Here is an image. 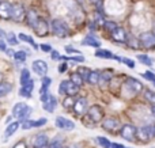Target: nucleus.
Here are the masks:
<instances>
[{
    "label": "nucleus",
    "mask_w": 155,
    "mask_h": 148,
    "mask_svg": "<svg viewBox=\"0 0 155 148\" xmlns=\"http://www.w3.org/2000/svg\"><path fill=\"white\" fill-rule=\"evenodd\" d=\"M26 21H27V24L34 30L35 34H37L38 37H46V35H48V33H49L48 22H46L44 18H41L40 14H38L35 10H33V8L27 10Z\"/></svg>",
    "instance_id": "nucleus-1"
},
{
    "label": "nucleus",
    "mask_w": 155,
    "mask_h": 148,
    "mask_svg": "<svg viewBox=\"0 0 155 148\" xmlns=\"http://www.w3.org/2000/svg\"><path fill=\"white\" fill-rule=\"evenodd\" d=\"M31 114V108L27 106L25 102H18L12 108V116L19 120V122H25L29 120V116Z\"/></svg>",
    "instance_id": "nucleus-2"
},
{
    "label": "nucleus",
    "mask_w": 155,
    "mask_h": 148,
    "mask_svg": "<svg viewBox=\"0 0 155 148\" xmlns=\"http://www.w3.org/2000/svg\"><path fill=\"white\" fill-rule=\"evenodd\" d=\"M51 30L56 37L59 38H65L70 34V27L65 22L60 21V19H53L51 23Z\"/></svg>",
    "instance_id": "nucleus-3"
},
{
    "label": "nucleus",
    "mask_w": 155,
    "mask_h": 148,
    "mask_svg": "<svg viewBox=\"0 0 155 148\" xmlns=\"http://www.w3.org/2000/svg\"><path fill=\"white\" fill-rule=\"evenodd\" d=\"M79 86H76L74 82L71 80H63L60 83V87H59V92L60 94H64L67 97H75V95L79 92Z\"/></svg>",
    "instance_id": "nucleus-4"
},
{
    "label": "nucleus",
    "mask_w": 155,
    "mask_h": 148,
    "mask_svg": "<svg viewBox=\"0 0 155 148\" xmlns=\"http://www.w3.org/2000/svg\"><path fill=\"white\" fill-rule=\"evenodd\" d=\"M86 117L90 120L93 124H98L104 120V109L99 105H93L88 108L87 113H86Z\"/></svg>",
    "instance_id": "nucleus-5"
},
{
    "label": "nucleus",
    "mask_w": 155,
    "mask_h": 148,
    "mask_svg": "<svg viewBox=\"0 0 155 148\" xmlns=\"http://www.w3.org/2000/svg\"><path fill=\"white\" fill-rule=\"evenodd\" d=\"M120 135L124 140H128V141H135L137 137V128L134 127L131 124H125L121 127L120 129Z\"/></svg>",
    "instance_id": "nucleus-6"
},
{
    "label": "nucleus",
    "mask_w": 155,
    "mask_h": 148,
    "mask_svg": "<svg viewBox=\"0 0 155 148\" xmlns=\"http://www.w3.org/2000/svg\"><path fill=\"white\" fill-rule=\"evenodd\" d=\"M139 41H140V43H142V46L144 49H148V50L155 49V33L154 31L142 33L140 37H139Z\"/></svg>",
    "instance_id": "nucleus-7"
},
{
    "label": "nucleus",
    "mask_w": 155,
    "mask_h": 148,
    "mask_svg": "<svg viewBox=\"0 0 155 148\" xmlns=\"http://www.w3.org/2000/svg\"><path fill=\"white\" fill-rule=\"evenodd\" d=\"M155 137V124L144 125L140 129H137V139L142 141H148L150 139Z\"/></svg>",
    "instance_id": "nucleus-8"
},
{
    "label": "nucleus",
    "mask_w": 155,
    "mask_h": 148,
    "mask_svg": "<svg viewBox=\"0 0 155 148\" xmlns=\"http://www.w3.org/2000/svg\"><path fill=\"white\" fill-rule=\"evenodd\" d=\"M125 90L131 95H136V94H139V92L143 90V84L140 83L137 79L128 78V79H127V82H125Z\"/></svg>",
    "instance_id": "nucleus-9"
},
{
    "label": "nucleus",
    "mask_w": 155,
    "mask_h": 148,
    "mask_svg": "<svg viewBox=\"0 0 155 148\" xmlns=\"http://www.w3.org/2000/svg\"><path fill=\"white\" fill-rule=\"evenodd\" d=\"M26 14L27 11L25 10V7L21 4V3H15L12 8V21L19 23V22L25 21L26 19Z\"/></svg>",
    "instance_id": "nucleus-10"
},
{
    "label": "nucleus",
    "mask_w": 155,
    "mask_h": 148,
    "mask_svg": "<svg viewBox=\"0 0 155 148\" xmlns=\"http://www.w3.org/2000/svg\"><path fill=\"white\" fill-rule=\"evenodd\" d=\"M12 8L14 4L10 2H0V19H12Z\"/></svg>",
    "instance_id": "nucleus-11"
},
{
    "label": "nucleus",
    "mask_w": 155,
    "mask_h": 148,
    "mask_svg": "<svg viewBox=\"0 0 155 148\" xmlns=\"http://www.w3.org/2000/svg\"><path fill=\"white\" fill-rule=\"evenodd\" d=\"M74 111L79 116H83V114L87 113L88 110V105H87V99L84 97H79L75 99V103H74Z\"/></svg>",
    "instance_id": "nucleus-12"
},
{
    "label": "nucleus",
    "mask_w": 155,
    "mask_h": 148,
    "mask_svg": "<svg viewBox=\"0 0 155 148\" xmlns=\"http://www.w3.org/2000/svg\"><path fill=\"white\" fill-rule=\"evenodd\" d=\"M31 68L38 76H41V78L46 76V73H48V64H46L44 60H34L31 64Z\"/></svg>",
    "instance_id": "nucleus-13"
},
{
    "label": "nucleus",
    "mask_w": 155,
    "mask_h": 148,
    "mask_svg": "<svg viewBox=\"0 0 155 148\" xmlns=\"http://www.w3.org/2000/svg\"><path fill=\"white\" fill-rule=\"evenodd\" d=\"M110 35H112L113 41H116V42H118V43H125L127 41H128V34H127V31L123 27H117L116 30H113V31L110 33Z\"/></svg>",
    "instance_id": "nucleus-14"
},
{
    "label": "nucleus",
    "mask_w": 155,
    "mask_h": 148,
    "mask_svg": "<svg viewBox=\"0 0 155 148\" xmlns=\"http://www.w3.org/2000/svg\"><path fill=\"white\" fill-rule=\"evenodd\" d=\"M102 128L105 130H110V132H114L116 129L120 128V121L114 117H109V118H105L102 121Z\"/></svg>",
    "instance_id": "nucleus-15"
},
{
    "label": "nucleus",
    "mask_w": 155,
    "mask_h": 148,
    "mask_svg": "<svg viewBox=\"0 0 155 148\" xmlns=\"http://www.w3.org/2000/svg\"><path fill=\"white\" fill-rule=\"evenodd\" d=\"M54 124H56V127L59 129H63V130H72L75 128V124L71 120L65 118V117H57Z\"/></svg>",
    "instance_id": "nucleus-16"
},
{
    "label": "nucleus",
    "mask_w": 155,
    "mask_h": 148,
    "mask_svg": "<svg viewBox=\"0 0 155 148\" xmlns=\"http://www.w3.org/2000/svg\"><path fill=\"white\" fill-rule=\"evenodd\" d=\"M48 137L44 133H38L33 137V148H48Z\"/></svg>",
    "instance_id": "nucleus-17"
},
{
    "label": "nucleus",
    "mask_w": 155,
    "mask_h": 148,
    "mask_svg": "<svg viewBox=\"0 0 155 148\" xmlns=\"http://www.w3.org/2000/svg\"><path fill=\"white\" fill-rule=\"evenodd\" d=\"M33 90H34V80H33V79H30L27 83H25L23 86L21 87L19 94H21L23 98H30V97H31Z\"/></svg>",
    "instance_id": "nucleus-18"
},
{
    "label": "nucleus",
    "mask_w": 155,
    "mask_h": 148,
    "mask_svg": "<svg viewBox=\"0 0 155 148\" xmlns=\"http://www.w3.org/2000/svg\"><path fill=\"white\" fill-rule=\"evenodd\" d=\"M113 78V75H112V72L110 71H104V72H101V76H99V86L104 88V87H106L107 84H109V82H110V79Z\"/></svg>",
    "instance_id": "nucleus-19"
},
{
    "label": "nucleus",
    "mask_w": 155,
    "mask_h": 148,
    "mask_svg": "<svg viewBox=\"0 0 155 148\" xmlns=\"http://www.w3.org/2000/svg\"><path fill=\"white\" fill-rule=\"evenodd\" d=\"M83 45H87V46H91V48H97L99 49L101 48V42H99L97 38H94L93 35H87V37L83 38Z\"/></svg>",
    "instance_id": "nucleus-20"
},
{
    "label": "nucleus",
    "mask_w": 155,
    "mask_h": 148,
    "mask_svg": "<svg viewBox=\"0 0 155 148\" xmlns=\"http://www.w3.org/2000/svg\"><path fill=\"white\" fill-rule=\"evenodd\" d=\"M56 105H57V99L53 95H51V98L44 103V110L48 111V113H53L54 109H56Z\"/></svg>",
    "instance_id": "nucleus-21"
},
{
    "label": "nucleus",
    "mask_w": 155,
    "mask_h": 148,
    "mask_svg": "<svg viewBox=\"0 0 155 148\" xmlns=\"http://www.w3.org/2000/svg\"><path fill=\"white\" fill-rule=\"evenodd\" d=\"M94 54H95L97 57H99V59H114L116 57L114 54L110 50H107V49H97Z\"/></svg>",
    "instance_id": "nucleus-22"
},
{
    "label": "nucleus",
    "mask_w": 155,
    "mask_h": 148,
    "mask_svg": "<svg viewBox=\"0 0 155 148\" xmlns=\"http://www.w3.org/2000/svg\"><path fill=\"white\" fill-rule=\"evenodd\" d=\"M18 128H19V122H12V124L8 125L7 129H5V132H4V140L7 137H10V136H12L14 133L18 130Z\"/></svg>",
    "instance_id": "nucleus-23"
},
{
    "label": "nucleus",
    "mask_w": 155,
    "mask_h": 148,
    "mask_svg": "<svg viewBox=\"0 0 155 148\" xmlns=\"http://www.w3.org/2000/svg\"><path fill=\"white\" fill-rule=\"evenodd\" d=\"M49 98H51V94H49V87L48 86H41V90H40V99H41V102L45 103Z\"/></svg>",
    "instance_id": "nucleus-24"
},
{
    "label": "nucleus",
    "mask_w": 155,
    "mask_h": 148,
    "mask_svg": "<svg viewBox=\"0 0 155 148\" xmlns=\"http://www.w3.org/2000/svg\"><path fill=\"white\" fill-rule=\"evenodd\" d=\"M99 76H101V72H99V71H91L87 82L90 84H93V86H95V84L99 83Z\"/></svg>",
    "instance_id": "nucleus-25"
},
{
    "label": "nucleus",
    "mask_w": 155,
    "mask_h": 148,
    "mask_svg": "<svg viewBox=\"0 0 155 148\" xmlns=\"http://www.w3.org/2000/svg\"><path fill=\"white\" fill-rule=\"evenodd\" d=\"M137 60H139L142 64L147 65V67H151V65H154V60L151 59L150 56H147V54H137Z\"/></svg>",
    "instance_id": "nucleus-26"
},
{
    "label": "nucleus",
    "mask_w": 155,
    "mask_h": 148,
    "mask_svg": "<svg viewBox=\"0 0 155 148\" xmlns=\"http://www.w3.org/2000/svg\"><path fill=\"white\" fill-rule=\"evenodd\" d=\"M11 91H12V86L10 83H0V98L5 97Z\"/></svg>",
    "instance_id": "nucleus-27"
},
{
    "label": "nucleus",
    "mask_w": 155,
    "mask_h": 148,
    "mask_svg": "<svg viewBox=\"0 0 155 148\" xmlns=\"http://www.w3.org/2000/svg\"><path fill=\"white\" fill-rule=\"evenodd\" d=\"M18 38H19V41H23V42L30 43V45H31L34 49H38V45L34 42V40H33L31 37H29V35H26V34H19Z\"/></svg>",
    "instance_id": "nucleus-28"
},
{
    "label": "nucleus",
    "mask_w": 155,
    "mask_h": 148,
    "mask_svg": "<svg viewBox=\"0 0 155 148\" xmlns=\"http://www.w3.org/2000/svg\"><path fill=\"white\" fill-rule=\"evenodd\" d=\"M127 43H128V46L132 48V49H139L140 46H142L140 41L136 40L135 37H131V35H128V41H127Z\"/></svg>",
    "instance_id": "nucleus-29"
},
{
    "label": "nucleus",
    "mask_w": 155,
    "mask_h": 148,
    "mask_svg": "<svg viewBox=\"0 0 155 148\" xmlns=\"http://www.w3.org/2000/svg\"><path fill=\"white\" fill-rule=\"evenodd\" d=\"M78 73H79V75L83 78V80L87 82L88 80V76H90V73H91V71L88 69L87 67H79V68H78Z\"/></svg>",
    "instance_id": "nucleus-30"
},
{
    "label": "nucleus",
    "mask_w": 155,
    "mask_h": 148,
    "mask_svg": "<svg viewBox=\"0 0 155 148\" xmlns=\"http://www.w3.org/2000/svg\"><path fill=\"white\" fill-rule=\"evenodd\" d=\"M97 143L102 148H112V144H113V143H110L106 137H104V136H98V137H97Z\"/></svg>",
    "instance_id": "nucleus-31"
},
{
    "label": "nucleus",
    "mask_w": 155,
    "mask_h": 148,
    "mask_svg": "<svg viewBox=\"0 0 155 148\" xmlns=\"http://www.w3.org/2000/svg\"><path fill=\"white\" fill-rule=\"evenodd\" d=\"M71 82H74V83L76 84V86H83V83H84V80H83V78L79 75L78 72H72V75H71Z\"/></svg>",
    "instance_id": "nucleus-32"
},
{
    "label": "nucleus",
    "mask_w": 155,
    "mask_h": 148,
    "mask_svg": "<svg viewBox=\"0 0 155 148\" xmlns=\"http://www.w3.org/2000/svg\"><path fill=\"white\" fill-rule=\"evenodd\" d=\"M30 71L29 69H22V72H21V86H23L25 83H27V82L30 80Z\"/></svg>",
    "instance_id": "nucleus-33"
},
{
    "label": "nucleus",
    "mask_w": 155,
    "mask_h": 148,
    "mask_svg": "<svg viewBox=\"0 0 155 148\" xmlns=\"http://www.w3.org/2000/svg\"><path fill=\"white\" fill-rule=\"evenodd\" d=\"M26 57H27V53L25 50H18V52H15V54H14V59L19 63H23L25 60H26Z\"/></svg>",
    "instance_id": "nucleus-34"
},
{
    "label": "nucleus",
    "mask_w": 155,
    "mask_h": 148,
    "mask_svg": "<svg viewBox=\"0 0 155 148\" xmlns=\"http://www.w3.org/2000/svg\"><path fill=\"white\" fill-rule=\"evenodd\" d=\"M5 38H7V42L10 43V45H18L19 43V38L16 37L15 34H12V33H8V34L5 35Z\"/></svg>",
    "instance_id": "nucleus-35"
},
{
    "label": "nucleus",
    "mask_w": 155,
    "mask_h": 148,
    "mask_svg": "<svg viewBox=\"0 0 155 148\" xmlns=\"http://www.w3.org/2000/svg\"><path fill=\"white\" fill-rule=\"evenodd\" d=\"M104 27L106 29V31L112 33L113 30H116L118 26H117V23H114V22H112V21H105L104 22Z\"/></svg>",
    "instance_id": "nucleus-36"
},
{
    "label": "nucleus",
    "mask_w": 155,
    "mask_h": 148,
    "mask_svg": "<svg viewBox=\"0 0 155 148\" xmlns=\"http://www.w3.org/2000/svg\"><path fill=\"white\" fill-rule=\"evenodd\" d=\"M144 98L150 103L155 105V92L154 91H151V90H146V91H144Z\"/></svg>",
    "instance_id": "nucleus-37"
},
{
    "label": "nucleus",
    "mask_w": 155,
    "mask_h": 148,
    "mask_svg": "<svg viewBox=\"0 0 155 148\" xmlns=\"http://www.w3.org/2000/svg\"><path fill=\"white\" fill-rule=\"evenodd\" d=\"M48 148H64L63 147V140L60 137H56L54 140H52V143L49 144Z\"/></svg>",
    "instance_id": "nucleus-38"
},
{
    "label": "nucleus",
    "mask_w": 155,
    "mask_h": 148,
    "mask_svg": "<svg viewBox=\"0 0 155 148\" xmlns=\"http://www.w3.org/2000/svg\"><path fill=\"white\" fill-rule=\"evenodd\" d=\"M74 103H75L74 97H65V99L63 101V106L64 108H74Z\"/></svg>",
    "instance_id": "nucleus-39"
},
{
    "label": "nucleus",
    "mask_w": 155,
    "mask_h": 148,
    "mask_svg": "<svg viewBox=\"0 0 155 148\" xmlns=\"http://www.w3.org/2000/svg\"><path fill=\"white\" fill-rule=\"evenodd\" d=\"M31 128H34V121L33 120H27V121L22 122V129L27 130V129H31Z\"/></svg>",
    "instance_id": "nucleus-40"
},
{
    "label": "nucleus",
    "mask_w": 155,
    "mask_h": 148,
    "mask_svg": "<svg viewBox=\"0 0 155 148\" xmlns=\"http://www.w3.org/2000/svg\"><path fill=\"white\" fill-rule=\"evenodd\" d=\"M142 76L144 79H147V80H150V82H153V83H155V73L150 72V71H146L144 73H142Z\"/></svg>",
    "instance_id": "nucleus-41"
},
{
    "label": "nucleus",
    "mask_w": 155,
    "mask_h": 148,
    "mask_svg": "<svg viewBox=\"0 0 155 148\" xmlns=\"http://www.w3.org/2000/svg\"><path fill=\"white\" fill-rule=\"evenodd\" d=\"M65 52L74 54V56H80V54H82V52L78 50V49H75V48H72V46H65Z\"/></svg>",
    "instance_id": "nucleus-42"
},
{
    "label": "nucleus",
    "mask_w": 155,
    "mask_h": 148,
    "mask_svg": "<svg viewBox=\"0 0 155 148\" xmlns=\"http://www.w3.org/2000/svg\"><path fill=\"white\" fill-rule=\"evenodd\" d=\"M121 63H124V64H125L127 67H129V68H135V61L134 60H131V59L123 57V59H121Z\"/></svg>",
    "instance_id": "nucleus-43"
},
{
    "label": "nucleus",
    "mask_w": 155,
    "mask_h": 148,
    "mask_svg": "<svg viewBox=\"0 0 155 148\" xmlns=\"http://www.w3.org/2000/svg\"><path fill=\"white\" fill-rule=\"evenodd\" d=\"M63 60H72V61H76V63H83L84 59L82 56H71V57H63Z\"/></svg>",
    "instance_id": "nucleus-44"
},
{
    "label": "nucleus",
    "mask_w": 155,
    "mask_h": 148,
    "mask_svg": "<svg viewBox=\"0 0 155 148\" xmlns=\"http://www.w3.org/2000/svg\"><path fill=\"white\" fill-rule=\"evenodd\" d=\"M51 57H52L53 60H63V56H61V54H60L57 50H52V52H51Z\"/></svg>",
    "instance_id": "nucleus-45"
},
{
    "label": "nucleus",
    "mask_w": 155,
    "mask_h": 148,
    "mask_svg": "<svg viewBox=\"0 0 155 148\" xmlns=\"http://www.w3.org/2000/svg\"><path fill=\"white\" fill-rule=\"evenodd\" d=\"M46 118H40V120H37V121H34V128H40V127H42V125H45L46 124Z\"/></svg>",
    "instance_id": "nucleus-46"
},
{
    "label": "nucleus",
    "mask_w": 155,
    "mask_h": 148,
    "mask_svg": "<svg viewBox=\"0 0 155 148\" xmlns=\"http://www.w3.org/2000/svg\"><path fill=\"white\" fill-rule=\"evenodd\" d=\"M67 68H68V64H67V63H64V61H63L61 64L59 65V72H60V73L65 72V71H67Z\"/></svg>",
    "instance_id": "nucleus-47"
},
{
    "label": "nucleus",
    "mask_w": 155,
    "mask_h": 148,
    "mask_svg": "<svg viewBox=\"0 0 155 148\" xmlns=\"http://www.w3.org/2000/svg\"><path fill=\"white\" fill-rule=\"evenodd\" d=\"M0 50H2V52L7 50V42H5L3 38H0Z\"/></svg>",
    "instance_id": "nucleus-48"
},
{
    "label": "nucleus",
    "mask_w": 155,
    "mask_h": 148,
    "mask_svg": "<svg viewBox=\"0 0 155 148\" xmlns=\"http://www.w3.org/2000/svg\"><path fill=\"white\" fill-rule=\"evenodd\" d=\"M14 148H27V144H26V141L21 140V141H18V143L14 146Z\"/></svg>",
    "instance_id": "nucleus-49"
},
{
    "label": "nucleus",
    "mask_w": 155,
    "mask_h": 148,
    "mask_svg": "<svg viewBox=\"0 0 155 148\" xmlns=\"http://www.w3.org/2000/svg\"><path fill=\"white\" fill-rule=\"evenodd\" d=\"M40 48H41V50H44V52H48V53H51V52L53 50V49H52L49 45H41Z\"/></svg>",
    "instance_id": "nucleus-50"
},
{
    "label": "nucleus",
    "mask_w": 155,
    "mask_h": 148,
    "mask_svg": "<svg viewBox=\"0 0 155 148\" xmlns=\"http://www.w3.org/2000/svg\"><path fill=\"white\" fill-rule=\"evenodd\" d=\"M5 54H8V56H14V54H15V52H14L12 49H7V50H5Z\"/></svg>",
    "instance_id": "nucleus-51"
},
{
    "label": "nucleus",
    "mask_w": 155,
    "mask_h": 148,
    "mask_svg": "<svg viewBox=\"0 0 155 148\" xmlns=\"http://www.w3.org/2000/svg\"><path fill=\"white\" fill-rule=\"evenodd\" d=\"M112 148H127V147L121 146V144H117V143H113L112 144Z\"/></svg>",
    "instance_id": "nucleus-52"
},
{
    "label": "nucleus",
    "mask_w": 155,
    "mask_h": 148,
    "mask_svg": "<svg viewBox=\"0 0 155 148\" xmlns=\"http://www.w3.org/2000/svg\"><path fill=\"white\" fill-rule=\"evenodd\" d=\"M5 35H7V34H5V33H4V31H3V30H2V29H0V38H4V37H5Z\"/></svg>",
    "instance_id": "nucleus-53"
},
{
    "label": "nucleus",
    "mask_w": 155,
    "mask_h": 148,
    "mask_svg": "<svg viewBox=\"0 0 155 148\" xmlns=\"http://www.w3.org/2000/svg\"><path fill=\"white\" fill-rule=\"evenodd\" d=\"M91 3H94V4H99L101 3V0H90Z\"/></svg>",
    "instance_id": "nucleus-54"
},
{
    "label": "nucleus",
    "mask_w": 155,
    "mask_h": 148,
    "mask_svg": "<svg viewBox=\"0 0 155 148\" xmlns=\"http://www.w3.org/2000/svg\"><path fill=\"white\" fill-rule=\"evenodd\" d=\"M151 111H153V114L155 116V105H153V108H151Z\"/></svg>",
    "instance_id": "nucleus-55"
},
{
    "label": "nucleus",
    "mask_w": 155,
    "mask_h": 148,
    "mask_svg": "<svg viewBox=\"0 0 155 148\" xmlns=\"http://www.w3.org/2000/svg\"><path fill=\"white\" fill-rule=\"evenodd\" d=\"M154 33H155V24H154Z\"/></svg>",
    "instance_id": "nucleus-56"
},
{
    "label": "nucleus",
    "mask_w": 155,
    "mask_h": 148,
    "mask_svg": "<svg viewBox=\"0 0 155 148\" xmlns=\"http://www.w3.org/2000/svg\"><path fill=\"white\" fill-rule=\"evenodd\" d=\"M0 79H2V73H0Z\"/></svg>",
    "instance_id": "nucleus-57"
}]
</instances>
